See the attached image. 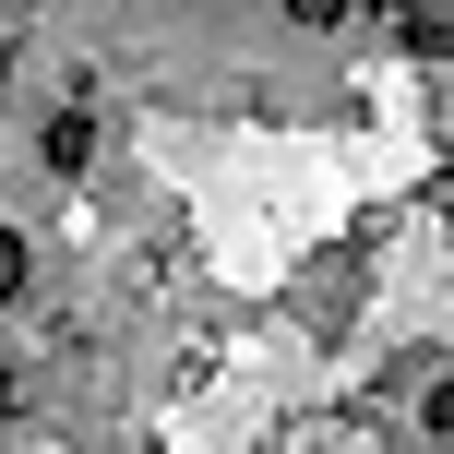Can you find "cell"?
<instances>
[{
	"instance_id": "obj_1",
	"label": "cell",
	"mask_w": 454,
	"mask_h": 454,
	"mask_svg": "<svg viewBox=\"0 0 454 454\" xmlns=\"http://www.w3.org/2000/svg\"><path fill=\"white\" fill-rule=\"evenodd\" d=\"M383 12H395V36H407V48L454 60V0H383Z\"/></svg>"
},
{
	"instance_id": "obj_2",
	"label": "cell",
	"mask_w": 454,
	"mask_h": 454,
	"mask_svg": "<svg viewBox=\"0 0 454 454\" xmlns=\"http://www.w3.org/2000/svg\"><path fill=\"white\" fill-rule=\"evenodd\" d=\"M0 299H24V239L0 227Z\"/></svg>"
},
{
	"instance_id": "obj_3",
	"label": "cell",
	"mask_w": 454,
	"mask_h": 454,
	"mask_svg": "<svg viewBox=\"0 0 454 454\" xmlns=\"http://www.w3.org/2000/svg\"><path fill=\"white\" fill-rule=\"evenodd\" d=\"M0 407H12V371H0Z\"/></svg>"
}]
</instances>
